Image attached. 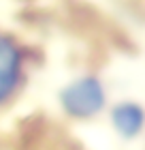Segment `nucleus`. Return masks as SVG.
<instances>
[{"label": "nucleus", "instance_id": "f257e3e1", "mask_svg": "<svg viewBox=\"0 0 145 150\" xmlns=\"http://www.w3.org/2000/svg\"><path fill=\"white\" fill-rule=\"evenodd\" d=\"M105 88L100 79L94 75H85L71 81L64 90L60 92V103L64 112L73 118H92L102 107H105Z\"/></svg>", "mask_w": 145, "mask_h": 150}, {"label": "nucleus", "instance_id": "f03ea898", "mask_svg": "<svg viewBox=\"0 0 145 150\" xmlns=\"http://www.w3.org/2000/svg\"><path fill=\"white\" fill-rule=\"evenodd\" d=\"M22 77V50L15 39L0 32V103L13 94Z\"/></svg>", "mask_w": 145, "mask_h": 150}, {"label": "nucleus", "instance_id": "7ed1b4c3", "mask_svg": "<svg viewBox=\"0 0 145 150\" xmlns=\"http://www.w3.org/2000/svg\"><path fill=\"white\" fill-rule=\"evenodd\" d=\"M111 122L122 137H137L145 127V112L137 103H120L111 112Z\"/></svg>", "mask_w": 145, "mask_h": 150}]
</instances>
